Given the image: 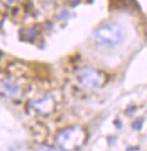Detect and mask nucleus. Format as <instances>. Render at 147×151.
<instances>
[{
  "instance_id": "f257e3e1",
  "label": "nucleus",
  "mask_w": 147,
  "mask_h": 151,
  "mask_svg": "<svg viewBox=\"0 0 147 151\" xmlns=\"http://www.w3.org/2000/svg\"><path fill=\"white\" fill-rule=\"evenodd\" d=\"M125 38V32L120 24L116 22H108L100 25L93 33V39L98 45L116 47Z\"/></svg>"
},
{
  "instance_id": "7ed1b4c3",
  "label": "nucleus",
  "mask_w": 147,
  "mask_h": 151,
  "mask_svg": "<svg viewBox=\"0 0 147 151\" xmlns=\"http://www.w3.org/2000/svg\"><path fill=\"white\" fill-rule=\"evenodd\" d=\"M77 78L81 85H83L85 89H100L104 86L108 81L105 73L92 67L81 69L77 73Z\"/></svg>"
},
{
  "instance_id": "0eeeda50",
  "label": "nucleus",
  "mask_w": 147,
  "mask_h": 151,
  "mask_svg": "<svg viewBox=\"0 0 147 151\" xmlns=\"http://www.w3.org/2000/svg\"><path fill=\"white\" fill-rule=\"evenodd\" d=\"M36 151H54V149L52 147H48V145H42L39 149H36Z\"/></svg>"
},
{
  "instance_id": "20e7f679",
  "label": "nucleus",
  "mask_w": 147,
  "mask_h": 151,
  "mask_svg": "<svg viewBox=\"0 0 147 151\" xmlns=\"http://www.w3.org/2000/svg\"><path fill=\"white\" fill-rule=\"evenodd\" d=\"M31 105H32V109L34 113L41 116H48L54 110L56 101L51 96H44L43 98L32 101Z\"/></svg>"
},
{
  "instance_id": "f03ea898",
  "label": "nucleus",
  "mask_w": 147,
  "mask_h": 151,
  "mask_svg": "<svg viewBox=\"0 0 147 151\" xmlns=\"http://www.w3.org/2000/svg\"><path fill=\"white\" fill-rule=\"evenodd\" d=\"M86 141V132L79 126H71L59 132L56 137L58 147L64 151H75Z\"/></svg>"
},
{
  "instance_id": "39448f33",
  "label": "nucleus",
  "mask_w": 147,
  "mask_h": 151,
  "mask_svg": "<svg viewBox=\"0 0 147 151\" xmlns=\"http://www.w3.org/2000/svg\"><path fill=\"white\" fill-rule=\"evenodd\" d=\"M1 88H2V92L6 93L8 97L17 98V97H19V94H21V88L16 83H14L13 81L2 80Z\"/></svg>"
},
{
  "instance_id": "423d86ee",
  "label": "nucleus",
  "mask_w": 147,
  "mask_h": 151,
  "mask_svg": "<svg viewBox=\"0 0 147 151\" xmlns=\"http://www.w3.org/2000/svg\"><path fill=\"white\" fill-rule=\"evenodd\" d=\"M132 126H133V129H141V126H143V119H141V118H139V119L135 121V122H133V124H132Z\"/></svg>"
}]
</instances>
